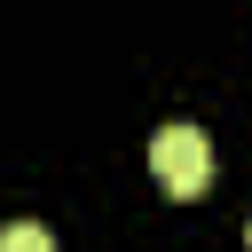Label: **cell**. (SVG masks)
Here are the masks:
<instances>
[{
  "label": "cell",
  "mask_w": 252,
  "mask_h": 252,
  "mask_svg": "<svg viewBox=\"0 0 252 252\" xmlns=\"http://www.w3.org/2000/svg\"><path fill=\"white\" fill-rule=\"evenodd\" d=\"M150 173H158L165 197H205V181H213V142H205V126H189V118L158 126V142H150Z\"/></svg>",
  "instance_id": "obj_1"
},
{
  "label": "cell",
  "mask_w": 252,
  "mask_h": 252,
  "mask_svg": "<svg viewBox=\"0 0 252 252\" xmlns=\"http://www.w3.org/2000/svg\"><path fill=\"white\" fill-rule=\"evenodd\" d=\"M244 236H252V228H244Z\"/></svg>",
  "instance_id": "obj_3"
},
{
  "label": "cell",
  "mask_w": 252,
  "mask_h": 252,
  "mask_svg": "<svg viewBox=\"0 0 252 252\" xmlns=\"http://www.w3.org/2000/svg\"><path fill=\"white\" fill-rule=\"evenodd\" d=\"M0 252H55V244H47L39 220H8V228H0Z\"/></svg>",
  "instance_id": "obj_2"
}]
</instances>
